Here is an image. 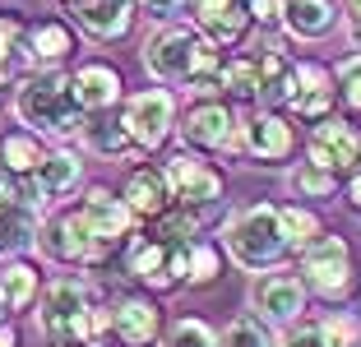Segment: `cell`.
I'll use <instances>...</instances> for the list:
<instances>
[{
	"mask_svg": "<svg viewBox=\"0 0 361 347\" xmlns=\"http://www.w3.org/2000/svg\"><path fill=\"white\" fill-rule=\"evenodd\" d=\"M190 23L218 47H227V51H236L255 28L250 0H190Z\"/></svg>",
	"mask_w": 361,
	"mask_h": 347,
	"instance_id": "obj_16",
	"label": "cell"
},
{
	"mask_svg": "<svg viewBox=\"0 0 361 347\" xmlns=\"http://www.w3.org/2000/svg\"><path fill=\"white\" fill-rule=\"evenodd\" d=\"M79 213L88 218V227H93V236L111 250V260L116 255H126V245L139 236V218L135 209L126 204V195L111 185H88L84 200H79Z\"/></svg>",
	"mask_w": 361,
	"mask_h": 347,
	"instance_id": "obj_11",
	"label": "cell"
},
{
	"mask_svg": "<svg viewBox=\"0 0 361 347\" xmlns=\"http://www.w3.org/2000/svg\"><path fill=\"white\" fill-rule=\"evenodd\" d=\"M338 28V10L334 0H287V19L283 32H292L297 42H319Z\"/></svg>",
	"mask_w": 361,
	"mask_h": 347,
	"instance_id": "obj_24",
	"label": "cell"
},
{
	"mask_svg": "<svg viewBox=\"0 0 361 347\" xmlns=\"http://www.w3.org/2000/svg\"><path fill=\"white\" fill-rule=\"evenodd\" d=\"M218 274H223V245L195 241L190 245V274H185V283H190V287H209Z\"/></svg>",
	"mask_w": 361,
	"mask_h": 347,
	"instance_id": "obj_33",
	"label": "cell"
},
{
	"mask_svg": "<svg viewBox=\"0 0 361 347\" xmlns=\"http://www.w3.org/2000/svg\"><path fill=\"white\" fill-rule=\"evenodd\" d=\"M306 158L329 167L334 176L352 181L361 171V126H352L348 116H338V111L315 121L306 135Z\"/></svg>",
	"mask_w": 361,
	"mask_h": 347,
	"instance_id": "obj_12",
	"label": "cell"
},
{
	"mask_svg": "<svg viewBox=\"0 0 361 347\" xmlns=\"http://www.w3.org/2000/svg\"><path fill=\"white\" fill-rule=\"evenodd\" d=\"M23 37H28V23L19 14L0 10V65H14L23 56Z\"/></svg>",
	"mask_w": 361,
	"mask_h": 347,
	"instance_id": "obj_36",
	"label": "cell"
},
{
	"mask_svg": "<svg viewBox=\"0 0 361 347\" xmlns=\"http://www.w3.org/2000/svg\"><path fill=\"white\" fill-rule=\"evenodd\" d=\"M10 84V65H0V88Z\"/></svg>",
	"mask_w": 361,
	"mask_h": 347,
	"instance_id": "obj_45",
	"label": "cell"
},
{
	"mask_svg": "<svg viewBox=\"0 0 361 347\" xmlns=\"http://www.w3.org/2000/svg\"><path fill=\"white\" fill-rule=\"evenodd\" d=\"M297 274L306 278V287L324 301H348L357 287V264H352V245L338 231H324L306 250L297 255Z\"/></svg>",
	"mask_w": 361,
	"mask_h": 347,
	"instance_id": "obj_6",
	"label": "cell"
},
{
	"mask_svg": "<svg viewBox=\"0 0 361 347\" xmlns=\"http://www.w3.org/2000/svg\"><path fill=\"white\" fill-rule=\"evenodd\" d=\"M324 329H329L334 347H352V343H357V319H352V315H338V310H334V315L324 319Z\"/></svg>",
	"mask_w": 361,
	"mask_h": 347,
	"instance_id": "obj_39",
	"label": "cell"
},
{
	"mask_svg": "<svg viewBox=\"0 0 361 347\" xmlns=\"http://www.w3.org/2000/svg\"><path fill=\"white\" fill-rule=\"evenodd\" d=\"M223 250L236 269L245 274H269V269H283L292 260V241L283 231V209L278 204H241L236 213H227L223 222Z\"/></svg>",
	"mask_w": 361,
	"mask_h": 347,
	"instance_id": "obj_3",
	"label": "cell"
},
{
	"mask_svg": "<svg viewBox=\"0 0 361 347\" xmlns=\"http://www.w3.org/2000/svg\"><path fill=\"white\" fill-rule=\"evenodd\" d=\"M70 14H75V23L88 37H97V42H121V37H130V28H135L139 0H79V5H70Z\"/></svg>",
	"mask_w": 361,
	"mask_h": 347,
	"instance_id": "obj_20",
	"label": "cell"
},
{
	"mask_svg": "<svg viewBox=\"0 0 361 347\" xmlns=\"http://www.w3.org/2000/svg\"><path fill=\"white\" fill-rule=\"evenodd\" d=\"M111 319H116V305H106L97 296V287L79 274H65L56 283L42 287L37 296V329H42L51 343H88L97 347L111 334Z\"/></svg>",
	"mask_w": 361,
	"mask_h": 347,
	"instance_id": "obj_1",
	"label": "cell"
},
{
	"mask_svg": "<svg viewBox=\"0 0 361 347\" xmlns=\"http://www.w3.org/2000/svg\"><path fill=\"white\" fill-rule=\"evenodd\" d=\"M0 347H19V329H14L10 319H5V324H0Z\"/></svg>",
	"mask_w": 361,
	"mask_h": 347,
	"instance_id": "obj_42",
	"label": "cell"
},
{
	"mask_svg": "<svg viewBox=\"0 0 361 347\" xmlns=\"http://www.w3.org/2000/svg\"><path fill=\"white\" fill-rule=\"evenodd\" d=\"M75 51H79V37L65 19H32L19 61L28 65V70H51V65H65Z\"/></svg>",
	"mask_w": 361,
	"mask_h": 347,
	"instance_id": "obj_19",
	"label": "cell"
},
{
	"mask_svg": "<svg viewBox=\"0 0 361 347\" xmlns=\"http://www.w3.org/2000/svg\"><path fill=\"white\" fill-rule=\"evenodd\" d=\"M121 195H126V204L135 209V218L144 222V227H149V222H158L162 213L176 204V190H171V181H167V167H153V162L130 167Z\"/></svg>",
	"mask_w": 361,
	"mask_h": 347,
	"instance_id": "obj_18",
	"label": "cell"
},
{
	"mask_svg": "<svg viewBox=\"0 0 361 347\" xmlns=\"http://www.w3.org/2000/svg\"><path fill=\"white\" fill-rule=\"evenodd\" d=\"M32 181L47 190V200H65L84 181V162H79L75 148H47V158H42V167L32 171Z\"/></svg>",
	"mask_w": 361,
	"mask_h": 347,
	"instance_id": "obj_25",
	"label": "cell"
},
{
	"mask_svg": "<svg viewBox=\"0 0 361 347\" xmlns=\"http://www.w3.org/2000/svg\"><path fill=\"white\" fill-rule=\"evenodd\" d=\"M61 5H79V0H61Z\"/></svg>",
	"mask_w": 361,
	"mask_h": 347,
	"instance_id": "obj_47",
	"label": "cell"
},
{
	"mask_svg": "<svg viewBox=\"0 0 361 347\" xmlns=\"http://www.w3.org/2000/svg\"><path fill=\"white\" fill-rule=\"evenodd\" d=\"M97 347H102V343H97Z\"/></svg>",
	"mask_w": 361,
	"mask_h": 347,
	"instance_id": "obj_48",
	"label": "cell"
},
{
	"mask_svg": "<svg viewBox=\"0 0 361 347\" xmlns=\"http://www.w3.org/2000/svg\"><path fill=\"white\" fill-rule=\"evenodd\" d=\"M250 19H255L259 32L283 28V19H287V0H250Z\"/></svg>",
	"mask_w": 361,
	"mask_h": 347,
	"instance_id": "obj_38",
	"label": "cell"
},
{
	"mask_svg": "<svg viewBox=\"0 0 361 347\" xmlns=\"http://www.w3.org/2000/svg\"><path fill=\"white\" fill-rule=\"evenodd\" d=\"M162 347H218V334H213L204 319H176V324L162 334Z\"/></svg>",
	"mask_w": 361,
	"mask_h": 347,
	"instance_id": "obj_35",
	"label": "cell"
},
{
	"mask_svg": "<svg viewBox=\"0 0 361 347\" xmlns=\"http://www.w3.org/2000/svg\"><path fill=\"white\" fill-rule=\"evenodd\" d=\"M241 153L255 167H283L297 153V126L287 111L274 106H255L250 116H241Z\"/></svg>",
	"mask_w": 361,
	"mask_h": 347,
	"instance_id": "obj_10",
	"label": "cell"
},
{
	"mask_svg": "<svg viewBox=\"0 0 361 347\" xmlns=\"http://www.w3.org/2000/svg\"><path fill=\"white\" fill-rule=\"evenodd\" d=\"M343 19H348V28L361 23V0H343Z\"/></svg>",
	"mask_w": 361,
	"mask_h": 347,
	"instance_id": "obj_43",
	"label": "cell"
},
{
	"mask_svg": "<svg viewBox=\"0 0 361 347\" xmlns=\"http://www.w3.org/2000/svg\"><path fill=\"white\" fill-rule=\"evenodd\" d=\"M162 167H167V181H171V190H176V204L209 209V204L223 200V171L213 167V162H204L195 148H180V153H171Z\"/></svg>",
	"mask_w": 361,
	"mask_h": 347,
	"instance_id": "obj_15",
	"label": "cell"
},
{
	"mask_svg": "<svg viewBox=\"0 0 361 347\" xmlns=\"http://www.w3.org/2000/svg\"><path fill=\"white\" fill-rule=\"evenodd\" d=\"M180 148L195 153H241V116H236L232 97H190L185 116H180Z\"/></svg>",
	"mask_w": 361,
	"mask_h": 347,
	"instance_id": "obj_5",
	"label": "cell"
},
{
	"mask_svg": "<svg viewBox=\"0 0 361 347\" xmlns=\"http://www.w3.org/2000/svg\"><path fill=\"white\" fill-rule=\"evenodd\" d=\"M75 93H79V106H84L88 116L116 111V106L126 102V79H121L116 65L88 61V65H79V70H75Z\"/></svg>",
	"mask_w": 361,
	"mask_h": 347,
	"instance_id": "obj_21",
	"label": "cell"
},
{
	"mask_svg": "<svg viewBox=\"0 0 361 347\" xmlns=\"http://www.w3.org/2000/svg\"><path fill=\"white\" fill-rule=\"evenodd\" d=\"M306 301H310V287L301 274H287V269H269V274H255L250 283V305L259 310V319L269 324H297L306 315Z\"/></svg>",
	"mask_w": 361,
	"mask_h": 347,
	"instance_id": "obj_13",
	"label": "cell"
},
{
	"mask_svg": "<svg viewBox=\"0 0 361 347\" xmlns=\"http://www.w3.org/2000/svg\"><path fill=\"white\" fill-rule=\"evenodd\" d=\"M47 148H42V135H32V130H10V135H0V167L10 171V176H32V171L42 167Z\"/></svg>",
	"mask_w": 361,
	"mask_h": 347,
	"instance_id": "obj_27",
	"label": "cell"
},
{
	"mask_svg": "<svg viewBox=\"0 0 361 347\" xmlns=\"http://www.w3.org/2000/svg\"><path fill=\"white\" fill-rule=\"evenodd\" d=\"M111 334L121 347H162V305L144 292H130L116 301V319H111Z\"/></svg>",
	"mask_w": 361,
	"mask_h": 347,
	"instance_id": "obj_17",
	"label": "cell"
},
{
	"mask_svg": "<svg viewBox=\"0 0 361 347\" xmlns=\"http://www.w3.org/2000/svg\"><path fill=\"white\" fill-rule=\"evenodd\" d=\"M139 10L149 14V19H162V23H171L180 10H190V0H139Z\"/></svg>",
	"mask_w": 361,
	"mask_h": 347,
	"instance_id": "obj_40",
	"label": "cell"
},
{
	"mask_svg": "<svg viewBox=\"0 0 361 347\" xmlns=\"http://www.w3.org/2000/svg\"><path fill=\"white\" fill-rule=\"evenodd\" d=\"M14 116L19 126L42 139H75L84 135L88 111L79 106L75 93V70L51 65V70H28L14 84Z\"/></svg>",
	"mask_w": 361,
	"mask_h": 347,
	"instance_id": "obj_2",
	"label": "cell"
},
{
	"mask_svg": "<svg viewBox=\"0 0 361 347\" xmlns=\"http://www.w3.org/2000/svg\"><path fill=\"white\" fill-rule=\"evenodd\" d=\"M42 231V213L28 204H0V255H28Z\"/></svg>",
	"mask_w": 361,
	"mask_h": 347,
	"instance_id": "obj_26",
	"label": "cell"
},
{
	"mask_svg": "<svg viewBox=\"0 0 361 347\" xmlns=\"http://www.w3.org/2000/svg\"><path fill=\"white\" fill-rule=\"evenodd\" d=\"M292 195H297V200H334V195H338V185H343V176H334L329 167H319V162H297V167H292Z\"/></svg>",
	"mask_w": 361,
	"mask_h": 347,
	"instance_id": "obj_29",
	"label": "cell"
},
{
	"mask_svg": "<svg viewBox=\"0 0 361 347\" xmlns=\"http://www.w3.org/2000/svg\"><path fill=\"white\" fill-rule=\"evenodd\" d=\"M37 296H42L37 264H28L23 255H14L10 264H0V305H5L10 315H23L28 305H37Z\"/></svg>",
	"mask_w": 361,
	"mask_h": 347,
	"instance_id": "obj_23",
	"label": "cell"
},
{
	"mask_svg": "<svg viewBox=\"0 0 361 347\" xmlns=\"http://www.w3.org/2000/svg\"><path fill=\"white\" fill-rule=\"evenodd\" d=\"M348 32H352V47H357V51H361V23H352Z\"/></svg>",
	"mask_w": 361,
	"mask_h": 347,
	"instance_id": "obj_44",
	"label": "cell"
},
{
	"mask_svg": "<svg viewBox=\"0 0 361 347\" xmlns=\"http://www.w3.org/2000/svg\"><path fill=\"white\" fill-rule=\"evenodd\" d=\"M195 56H200V28L195 23H162L144 42V70L158 84H190Z\"/></svg>",
	"mask_w": 361,
	"mask_h": 347,
	"instance_id": "obj_9",
	"label": "cell"
},
{
	"mask_svg": "<svg viewBox=\"0 0 361 347\" xmlns=\"http://www.w3.org/2000/svg\"><path fill=\"white\" fill-rule=\"evenodd\" d=\"M283 231H287V241H292V255H301L315 236H324V222L306 204H283Z\"/></svg>",
	"mask_w": 361,
	"mask_h": 347,
	"instance_id": "obj_31",
	"label": "cell"
},
{
	"mask_svg": "<svg viewBox=\"0 0 361 347\" xmlns=\"http://www.w3.org/2000/svg\"><path fill=\"white\" fill-rule=\"evenodd\" d=\"M218 347H278V343H274V334H269V319H259V315H236L232 324L223 329Z\"/></svg>",
	"mask_w": 361,
	"mask_h": 347,
	"instance_id": "obj_32",
	"label": "cell"
},
{
	"mask_svg": "<svg viewBox=\"0 0 361 347\" xmlns=\"http://www.w3.org/2000/svg\"><path fill=\"white\" fill-rule=\"evenodd\" d=\"M153 231H158L162 241L171 245H195L200 241V209H190V204H171L167 213H162L158 222H149Z\"/></svg>",
	"mask_w": 361,
	"mask_h": 347,
	"instance_id": "obj_30",
	"label": "cell"
},
{
	"mask_svg": "<svg viewBox=\"0 0 361 347\" xmlns=\"http://www.w3.org/2000/svg\"><path fill=\"white\" fill-rule=\"evenodd\" d=\"M121 264H126V278H135L139 287L167 292V287L185 283V274H190V245H171L158 231H139L126 245Z\"/></svg>",
	"mask_w": 361,
	"mask_h": 347,
	"instance_id": "obj_7",
	"label": "cell"
},
{
	"mask_svg": "<svg viewBox=\"0 0 361 347\" xmlns=\"http://www.w3.org/2000/svg\"><path fill=\"white\" fill-rule=\"evenodd\" d=\"M343 195H348V204H352V213H361V171L357 176L348 181V185H343Z\"/></svg>",
	"mask_w": 361,
	"mask_h": 347,
	"instance_id": "obj_41",
	"label": "cell"
},
{
	"mask_svg": "<svg viewBox=\"0 0 361 347\" xmlns=\"http://www.w3.org/2000/svg\"><path fill=\"white\" fill-rule=\"evenodd\" d=\"M278 347H334V338H329V329H324V319H319V324L297 319V324H287V334L278 338Z\"/></svg>",
	"mask_w": 361,
	"mask_h": 347,
	"instance_id": "obj_37",
	"label": "cell"
},
{
	"mask_svg": "<svg viewBox=\"0 0 361 347\" xmlns=\"http://www.w3.org/2000/svg\"><path fill=\"white\" fill-rule=\"evenodd\" d=\"M51 347H88V343H51Z\"/></svg>",
	"mask_w": 361,
	"mask_h": 347,
	"instance_id": "obj_46",
	"label": "cell"
},
{
	"mask_svg": "<svg viewBox=\"0 0 361 347\" xmlns=\"http://www.w3.org/2000/svg\"><path fill=\"white\" fill-rule=\"evenodd\" d=\"M223 97H232V102H255V106H259V56H255V51L227 56Z\"/></svg>",
	"mask_w": 361,
	"mask_h": 347,
	"instance_id": "obj_28",
	"label": "cell"
},
{
	"mask_svg": "<svg viewBox=\"0 0 361 347\" xmlns=\"http://www.w3.org/2000/svg\"><path fill=\"white\" fill-rule=\"evenodd\" d=\"M121 116H126L130 135H135V148L139 153H158L171 135H176V93L171 88H139L121 102Z\"/></svg>",
	"mask_w": 361,
	"mask_h": 347,
	"instance_id": "obj_8",
	"label": "cell"
},
{
	"mask_svg": "<svg viewBox=\"0 0 361 347\" xmlns=\"http://www.w3.org/2000/svg\"><path fill=\"white\" fill-rule=\"evenodd\" d=\"M338 102V84H334V70H324L319 61H292V79H287V116H297L306 126L334 116Z\"/></svg>",
	"mask_w": 361,
	"mask_h": 347,
	"instance_id": "obj_14",
	"label": "cell"
},
{
	"mask_svg": "<svg viewBox=\"0 0 361 347\" xmlns=\"http://www.w3.org/2000/svg\"><path fill=\"white\" fill-rule=\"evenodd\" d=\"M79 144L88 148V153H97V158H130V153H139L135 148V135H130L126 116L121 111H97L88 116L84 135H79Z\"/></svg>",
	"mask_w": 361,
	"mask_h": 347,
	"instance_id": "obj_22",
	"label": "cell"
},
{
	"mask_svg": "<svg viewBox=\"0 0 361 347\" xmlns=\"http://www.w3.org/2000/svg\"><path fill=\"white\" fill-rule=\"evenodd\" d=\"M37 250L56 264H70V269H102V264H111V250L93 236L79 204H65V209L47 213L42 231H37Z\"/></svg>",
	"mask_w": 361,
	"mask_h": 347,
	"instance_id": "obj_4",
	"label": "cell"
},
{
	"mask_svg": "<svg viewBox=\"0 0 361 347\" xmlns=\"http://www.w3.org/2000/svg\"><path fill=\"white\" fill-rule=\"evenodd\" d=\"M334 84H338V102L361 116V51L343 56V61L334 65Z\"/></svg>",
	"mask_w": 361,
	"mask_h": 347,
	"instance_id": "obj_34",
	"label": "cell"
}]
</instances>
